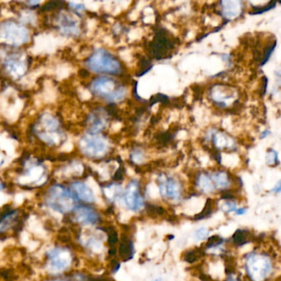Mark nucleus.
Returning a JSON list of instances; mask_svg holds the SVG:
<instances>
[{
  "label": "nucleus",
  "instance_id": "obj_1",
  "mask_svg": "<svg viewBox=\"0 0 281 281\" xmlns=\"http://www.w3.org/2000/svg\"><path fill=\"white\" fill-rule=\"evenodd\" d=\"M76 201L71 192L61 185H52L47 191L45 204L48 207L60 214L72 212Z\"/></svg>",
  "mask_w": 281,
  "mask_h": 281
},
{
  "label": "nucleus",
  "instance_id": "obj_2",
  "mask_svg": "<svg viewBox=\"0 0 281 281\" xmlns=\"http://www.w3.org/2000/svg\"><path fill=\"white\" fill-rule=\"evenodd\" d=\"M87 67L91 71L100 74L118 75L122 71L120 61L112 54L104 50H98L94 52L86 62Z\"/></svg>",
  "mask_w": 281,
  "mask_h": 281
},
{
  "label": "nucleus",
  "instance_id": "obj_3",
  "mask_svg": "<svg viewBox=\"0 0 281 281\" xmlns=\"http://www.w3.org/2000/svg\"><path fill=\"white\" fill-rule=\"evenodd\" d=\"M91 88L95 93L111 103L122 100L126 94V90L122 86L116 85V82L110 78H98L91 84Z\"/></svg>",
  "mask_w": 281,
  "mask_h": 281
},
{
  "label": "nucleus",
  "instance_id": "obj_4",
  "mask_svg": "<svg viewBox=\"0 0 281 281\" xmlns=\"http://www.w3.org/2000/svg\"><path fill=\"white\" fill-rule=\"evenodd\" d=\"M0 39L12 45H21L27 42L29 33L27 28L18 23L8 21L0 23Z\"/></svg>",
  "mask_w": 281,
  "mask_h": 281
},
{
  "label": "nucleus",
  "instance_id": "obj_5",
  "mask_svg": "<svg viewBox=\"0 0 281 281\" xmlns=\"http://www.w3.org/2000/svg\"><path fill=\"white\" fill-rule=\"evenodd\" d=\"M47 268L50 272L60 274L67 270L73 261L71 252L64 248H54L47 252Z\"/></svg>",
  "mask_w": 281,
  "mask_h": 281
},
{
  "label": "nucleus",
  "instance_id": "obj_6",
  "mask_svg": "<svg viewBox=\"0 0 281 281\" xmlns=\"http://www.w3.org/2000/svg\"><path fill=\"white\" fill-rule=\"evenodd\" d=\"M174 46L172 36H170L165 29H160L157 31L155 38L150 43V54L154 58L162 60L169 56L168 54L172 52Z\"/></svg>",
  "mask_w": 281,
  "mask_h": 281
},
{
  "label": "nucleus",
  "instance_id": "obj_7",
  "mask_svg": "<svg viewBox=\"0 0 281 281\" xmlns=\"http://www.w3.org/2000/svg\"><path fill=\"white\" fill-rule=\"evenodd\" d=\"M79 147L85 155L91 158L103 156L105 154L107 148L105 141L92 134L83 137L79 143Z\"/></svg>",
  "mask_w": 281,
  "mask_h": 281
},
{
  "label": "nucleus",
  "instance_id": "obj_8",
  "mask_svg": "<svg viewBox=\"0 0 281 281\" xmlns=\"http://www.w3.org/2000/svg\"><path fill=\"white\" fill-rule=\"evenodd\" d=\"M72 212L74 213V221L82 225H91L98 223L99 215L91 208L86 206H75Z\"/></svg>",
  "mask_w": 281,
  "mask_h": 281
},
{
  "label": "nucleus",
  "instance_id": "obj_9",
  "mask_svg": "<svg viewBox=\"0 0 281 281\" xmlns=\"http://www.w3.org/2000/svg\"><path fill=\"white\" fill-rule=\"evenodd\" d=\"M69 192L75 199V201H81L85 203H91L94 201V194L89 186L83 181H74L70 185Z\"/></svg>",
  "mask_w": 281,
  "mask_h": 281
},
{
  "label": "nucleus",
  "instance_id": "obj_10",
  "mask_svg": "<svg viewBox=\"0 0 281 281\" xmlns=\"http://www.w3.org/2000/svg\"><path fill=\"white\" fill-rule=\"evenodd\" d=\"M59 27L63 33L71 35V36L78 35V31H79L76 22L69 16L65 15V14L60 16Z\"/></svg>",
  "mask_w": 281,
  "mask_h": 281
},
{
  "label": "nucleus",
  "instance_id": "obj_11",
  "mask_svg": "<svg viewBox=\"0 0 281 281\" xmlns=\"http://www.w3.org/2000/svg\"><path fill=\"white\" fill-rule=\"evenodd\" d=\"M221 5H223V16L228 19L236 18L240 14L242 6L239 1H223Z\"/></svg>",
  "mask_w": 281,
  "mask_h": 281
},
{
  "label": "nucleus",
  "instance_id": "obj_12",
  "mask_svg": "<svg viewBox=\"0 0 281 281\" xmlns=\"http://www.w3.org/2000/svg\"><path fill=\"white\" fill-rule=\"evenodd\" d=\"M18 216V210H12L4 214L0 219V233H4L11 229Z\"/></svg>",
  "mask_w": 281,
  "mask_h": 281
},
{
  "label": "nucleus",
  "instance_id": "obj_13",
  "mask_svg": "<svg viewBox=\"0 0 281 281\" xmlns=\"http://www.w3.org/2000/svg\"><path fill=\"white\" fill-rule=\"evenodd\" d=\"M89 122L91 134H97L105 128V121L102 116H99V115H92L90 117Z\"/></svg>",
  "mask_w": 281,
  "mask_h": 281
},
{
  "label": "nucleus",
  "instance_id": "obj_14",
  "mask_svg": "<svg viewBox=\"0 0 281 281\" xmlns=\"http://www.w3.org/2000/svg\"><path fill=\"white\" fill-rule=\"evenodd\" d=\"M161 191L163 194L168 197H176L178 195L179 186L173 180H168L167 182L161 185Z\"/></svg>",
  "mask_w": 281,
  "mask_h": 281
},
{
  "label": "nucleus",
  "instance_id": "obj_15",
  "mask_svg": "<svg viewBox=\"0 0 281 281\" xmlns=\"http://www.w3.org/2000/svg\"><path fill=\"white\" fill-rule=\"evenodd\" d=\"M133 250V245H132L131 242L129 241V239L126 238H122V241H121L120 247H119V252H120V256L123 258H126V260L130 258L129 255H133L132 253Z\"/></svg>",
  "mask_w": 281,
  "mask_h": 281
},
{
  "label": "nucleus",
  "instance_id": "obj_16",
  "mask_svg": "<svg viewBox=\"0 0 281 281\" xmlns=\"http://www.w3.org/2000/svg\"><path fill=\"white\" fill-rule=\"evenodd\" d=\"M7 67L9 68V71L12 74H15L17 75H22L24 74L25 65L23 62L18 61L17 59H11L7 63Z\"/></svg>",
  "mask_w": 281,
  "mask_h": 281
},
{
  "label": "nucleus",
  "instance_id": "obj_17",
  "mask_svg": "<svg viewBox=\"0 0 281 281\" xmlns=\"http://www.w3.org/2000/svg\"><path fill=\"white\" fill-rule=\"evenodd\" d=\"M228 138L223 135V134H219L214 135V144L216 145L217 147L223 148L225 147L226 145L228 144Z\"/></svg>",
  "mask_w": 281,
  "mask_h": 281
},
{
  "label": "nucleus",
  "instance_id": "obj_18",
  "mask_svg": "<svg viewBox=\"0 0 281 281\" xmlns=\"http://www.w3.org/2000/svg\"><path fill=\"white\" fill-rule=\"evenodd\" d=\"M232 240H233V243H236V244L242 245L246 241L245 233L242 230H237L235 235L232 236Z\"/></svg>",
  "mask_w": 281,
  "mask_h": 281
},
{
  "label": "nucleus",
  "instance_id": "obj_19",
  "mask_svg": "<svg viewBox=\"0 0 281 281\" xmlns=\"http://www.w3.org/2000/svg\"><path fill=\"white\" fill-rule=\"evenodd\" d=\"M211 212H212V205H211V201L210 200V201H207L203 212H201V214H199L198 216L195 217V219H197V220L205 219L206 217L209 216L211 214Z\"/></svg>",
  "mask_w": 281,
  "mask_h": 281
},
{
  "label": "nucleus",
  "instance_id": "obj_20",
  "mask_svg": "<svg viewBox=\"0 0 281 281\" xmlns=\"http://www.w3.org/2000/svg\"><path fill=\"white\" fill-rule=\"evenodd\" d=\"M198 252L197 251H191L185 255V258L184 259H185V261H188L189 263H193L197 260H198Z\"/></svg>",
  "mask_w": 281,
  "mask_h": 281
},
{
  "label": "nucleus",
  "instance_id": "obj_21",
  "mask_svg": "<svg viewBox=\"0 0 281 281\" xmlns=\"http://www.w3.org/2000/svg\"><path fill=\"white\" fill-rule=\"evenodd\" d=\"M221 243H222V241H221V239H219V237H211V238L209 239V241H208V248H210L211 247H214V246L219 245V244H220Z\"/></svg>",
  "mask_w": 281,
  "mask_h": 281
},
{
  "label": "nucleus",
  "instance_id": "obj_22",
  "mask_svg": "<svg viewBox=\"0 0 281 281\" xmlns=\"http://www.w3.org/2000/svg\"><path fill=\"white\" fill-rule=\"evenodd\" d=\"M278 157H277V154L274 150H271V152H269L267 154V163H270V164H274L277 161Z\"/></svg>",
  "mask_w": 281,
  "mask_h": 281
},
{
  "label": "nucleus",
  "instance_id": "obj_23",
  "mask_svg": "<svg viewBox=\"0 0 281 281\" xmlns=\"http://www.w3.org/2000/svg\"><path fill=\"white\" fill-rule=\"evenodd\" d=\"M208 232L207 230L205 229V228H201V229L198 230L197 232V239H205L206 237H207Z\"/></svg>",
  "mask_w": 281,
  "mask_h": 281
},
{
  "label": "nucleus",
  "instance_id": "obj_24",
  "mask_svg": "<svg viewBox=\"0 0 281 281\" xmlns=\"http://www.w3.org/2000/svg\"><path fill=\"white\" fill-rule=\"evenodd\" d=\"M108 242L111 245H114L115 243L117 242V233L115 231H112L110 232L109 238H108Z\"/></svg>",
  "mask_w": 281,
  "mask_h": 281
},
{
  "label": "nucleus",
  "instance_id": "obj_25",
  "mask_svg": "<svg viewBox=\"0 0 281 281\" xmlns=\"http://www.w3.org/2000/svg\"><path fill=\"white\" fill-rule=\"evenodd\" d=\"M70 6L74 10H78V11H83V10H84V6L82 5H78V4H73V3H71Z\"/></svg>",
  "mask_w": 281,
  "mask_h": 281
},
{
  "label": "nucleus",
  "instance_id": "obj_26",
  "mask_svg": "<svg viewBox=\"0 0 281 281\" xmlns=\"http://www.w3.org/2000/svg\"><path fill=\"white\" fill-rule=\"evenodd\" d=\"M5 185L4 183L0 182V192H2L4 189H5Z\"/></svg>",
  "mask_w": 281,
  "mask_h": 281
},
{
  "label": "nucleus",
  "instance_id": "obj_27",
  "mask_svg": "<svg viewBox=\"0 0 281 281\" xmlns=\"http://www.w3.org/2000/svg\"><path fill=\"white\" fill-rule=\"evenodd\" d=\"M245 211H246L245 210H239V211H238V214H243V213H245Z\"/></svg>",
  "mask_w": 281,
  "mask_h": 281
},
{
  "label": "nucleus",
  "instance_id": "obj_28",
  "mask_svg": "<svg viewBox=\"0 0 281 281\" xmlns=\"http://www.w3.org/2000/svg\"><path fill=\"white\" fill-rule=\"evenodd\" d=\"M49 281H69V280H68V279H52V280H49Z\"/></svg>",
  "mask_w": 281,
  "mask_h": 281
}]
</instances>
